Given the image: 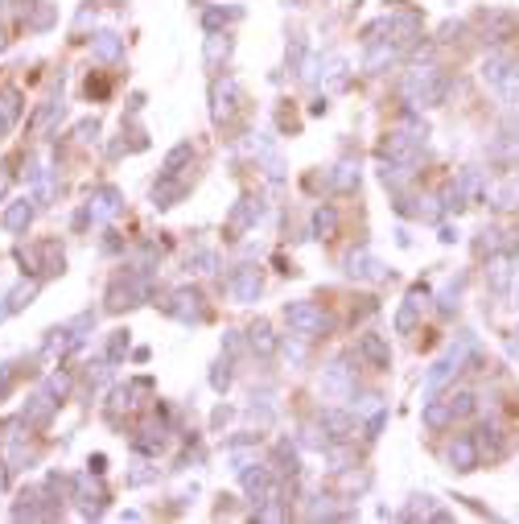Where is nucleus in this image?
Returning <instances> with one entry per match:
<instances>
[{
    "instance_id": "obj_15",
    "label": "nucleus",
    "mask_w": 519,
    "mask_h": 524,
    "mask_svg": "<svg viewBox=\"0 0 519 524\" xmlns=\"http://www.w3.org/2000/svg\"><path fill=\"white\" fill-rule=\"evenodd\" d=\"M252 211H256L252 203H239V207H235V215H231V235H239V231L248 227V219H252Z\"/></svg>"
},
{
    "instance_id": "obj_7",
    "label": "nucleus",
    "mask_w": 519,
    "mask_h": 524,
    "mask_svg": "<svg viewBox=\"0 0 519 524\" xmlns=\"http://www.w3.org/2000/svg\"><path fill=\"white\" fill-rule=\"evenodd\" d=\"M116 211H120V194H116L112 186H107V190H99V194L91 198V215H95V219H112Z\"/></svg>"
},
{
    "instance_id": "obj_12",
    "label": "nucleus",
    "mask_w": 519,
    "mask_h": 524,
    "mask_svg": "<svg viewBox=\"0 0 519 524\" xmlns=\"http://www.w3.org/2000/svg\"><path fill=\"white\" fill-rule=\"evenodd\" d=\"M350 272L359 277H384V264H375V261H367V256H350Z\"/></svg>"
},
{
    "instance_id": "obj_9",
    "label": "nucleus",
    "mask_w": 519,
    "mask_h": 524,
    "mask_svg": "<svg viewBox=\"0 0 519 524\" xmlns=\"http://www.w3.org/2000/svg\"><path fill=\"white\" fill-rule=\"evenodd\" d=\"M499 95L503 99H519V62H507V71L499 79Z\"/></svg>"
},
{
    "instance_id": "obj_20",
    "label": "nucleus",
    "mask_w": 519,
    "mask_h": 524,
    "mask_svg": "<svg viewBox=\"0 0 519 524\" xmlns=\"http://www.w3.org/2000/svg\"><path fill=\"white\" fill-rule=\"evenodd\" d=\"M252 343H256L260 351H272V339H268V326H256V330H252Z\"/></svg>"
},
{
    "instance_id": "obj_17",
    "label": "nucleus",
    "mask_w": 519,
    "mask_h": 524,
    "mask_svg": "<svg viewBox=\"0 0 519 524\" xmlns=\"http://www.w3.org/2000/svg\"><path fill=\"white\" fill-rule=\"evenodd\" d=\"M186 157H190V145H177V149H173L170 157H165V170H161V174H165V177H170V174H177V166H181Z\"/></svg>"
},
{
    "instance_id": "obj_8",
    "label": "nucleus",
    "mask_w": 519,
    "mask_h": 524,
    "mask_svg": "<svg viewBox=\"0 0 519 524\" xmlns=\"http://www.w3.org/2000/svg\"><path fill=\"white\" fill-rule=\"evenodd\" d=\"M421 293H425V289H412V293H408V302H404L400 314H396V330H412V322H416V306H421Z\"/></svg>"
},
{
    "instance_id": "obj_13",
    "label": "nucleus",
    "mask_w": 519,
    "mask_h": 524,
    "mask_svg": "<svg viewBox=\"0 0 519 524\" xmlns=\"http://www.w3.org/2000/svg\"><path fill=\"white\" fill-rule=\"evenodd\" d=\"M363 351H367V355H371L379 367L388 363V351H384V339H379V335H367V339H363Z\"/></svg>"
},
{
    "instance_id": "obj_10",
    "label": "nucleus",
    "mask_w": 519,
    "mask_h": 524,
    "mask_svg": "<svg viewBox=\"0 0 519 524\" xmlns=\"http://www.w3.org/2000/svg\"><path fill=\"white\" fill-rule=\"evenodd\" d=\"M449 417H453V409H449V400H445V405H441V400H433L429 409H425V425H429V430H441V425H445Z\"/></svg>"
},
{
    "instance_id": "obj_2",
    "label": "nucleus",
    "mask_w": 519,
    "mask_h": 524,
    "mask_svg": "<svg viewBox=\"0 0 519 524\" xmlns=\"http://www.w3.org/2000/svg\"><path fill=\"white\" fill-rule=\"evenodd\" d=\"M285 318H289V326H293L301 339H313V335L326 330V314H322L317 302H293V306L285 310Z\"/></svg>"
},
{
    "instance_id": "obj_11",
    "label": "nucleus",
    "mask_w": 519,
    "mask_h": 524,
    "mask_svg": "<svg viewBox=\"0 0 519 524\" xmlns=\"http://www.w3.org/2000/svg\"><path fill=\"white\" fill-rule=\"evenodd\" d=\"M503 71H507V58H503V54H495V58H486V62H482V79H486V83H495V87H499Z\"/></svg>"
},
{
    "instance_id": "obj_1",
    "label": "nucleus",
    "mask_w": 519,
    "mask_h": 524,
    "mask_svg": "<svg viewBox=\"0 0 519 524\" xmlns=\"http://www.w3.org/2000/svg\"><path fill=\"white\" fill-rule=\"evenodd\" d=\"M404 91H408V99H412L416 108H425V103H441V99H445V79H441L437 66H421V71L408 75Z\"/></svg>"
},
{
    "instance_id": "obj_5",
    "label": "nucleus",
    "mask_w": 519,
    "mask_h": 524,
    "mask_svg": "<svg viewBox=\"0 0 519 524\" xmlns=\"http://www.w3.org/2000/svg\"><path fill=\"white\" fill-rule=\"evenodd\" d=\"M322 388L330 396H346L350 393V367H346V363H334V367L322 376Z\"/></svg>"
},
{
    "instance_id": "obj_19",
    "label": "nucleus",
    "mask_w": 519,
    "mask_h": 524,
    "mask_svg": "<svg viewBox=\"0 0 519 524\" xmlns=\"http://www.w3.org/2000/svg\"><path fill=\"white\" fill-rule=\"evenodd\" d=\"M215 388H227L231 384V363H215V376H211Z\"/></svg>"
},
{
    "instance_id": "obj_18",
    "label": "nucleus",
    "mask_w": 519,
    "mask_h": 524,
    "mask_svg": "<svg viewBox=\"0 0 519 524\" xmlns=\"http://www.w3.org/2000/svg\"><path fill=\"white\" fill-rule=\"evenodd\" d=\"M25 219H29V203H17V207H13V211L4 215V223H8V227L17 231V227H25Z\"/></svg>"
},
{
    "instance_id": "obj_6",
    "label": "nucleus",
    "mask_w": 519,
    "mask_h": 524,
    "mask_svg": "<svg viewBox=\"0 0 519 524\" xmlns=\"http://www.w3.org/2000/svg\"><path fill=\"white\" fill-rule=\"evenodd\" d=\"M231 293H235L239 302H252V298L260 293V272L256 268H243V272L231 281Z\"/></svg>"
},
{
    "instance_id": "obj_16",
    "label": "nucleus",
    "mask_w": 519,
    "mask_h": 524,
    "mask_svg": "<svg viewBox=\"0 0 519 524\" xmlns=\"http://www.w3.org/2000/svg\"><path fill=\"white\" fill-rule=\"evenodd\" d=\"M449 409H453V417H466V413L474 409V396L470 393H453L449 396Z\"/></svg>"
},
{
    "instance_id": "obj_3",
    "label": "nucleus",
    "mask_w": 519,
    "mask_h": 524,
    "mask_svg": "<svg viewBox=\"0 0 519 524\" xmlns=\"http://www.w3.org/2000/svg\"><path fill=\"white\" fill-rule=\"evenodd\" d=\"M198 302H202V298H198L194 289H177L165 310H170L173 318H181V322H198V318H202V306H198Z\"/></svg>"
},
{
    "instance_id": "obj_21",
    "label": "nucleus",
    "mask_w": 519,
    "mask_h": 524,
    "mask_svg": "<svg viewBox=\"0 0 519 524\" xmlns=\"http://www.w3.org/2000/svg\"><path fill=\"white\" fill-rule=\"evenodd\" d=\"M0 45H4V38H0Z\"/></svg>"
},
{
    "instance_id": "obj_14",
    "label": "nucleus",
    "mask_w": 519,
    "mask_h": 524,
    "mask_svg": "<svg viewBox=\"0 0 519 524\" xmlns=\"http://www.w3.org/2000/svg\"><path fill=\"white\" fill-rule=\"evenodd\" d=\"M95 54H99V58H116V54H120V38H116V34H99Z\"/></svg>"
},
{
    "instance_id": "obj_4",
    "label": "nucleus",
    "mask_w": 519,
    "mask_h": 524,
    "mask_svg": "<svg viewBox=\"0 0 519 524\" xmlns=\"http://www.w3.org/2000/svg\"><path fill=\"white\" fill-rule=\"evenodd\" d=\"M449 463H453V471H474L478 467V442L474 437H458V442L449 446Z\"/></svg>"
}]
</instances>
